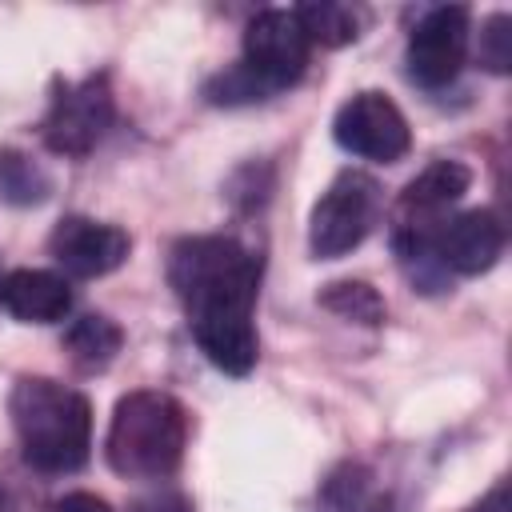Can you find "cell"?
Returning a JSON list of instances; mask_svg holds the SVG:
<instances>
[{"label": "cell", "mask_w": 512, "mask_h": 512, "mask_svg": "<svg viewBox=\"0 0 512 512\" xmlns=\"http://www.w3.org/2000/svg\"><path fill=\"white\" fill-rule=\"evenodd\" d=\"M468 8L460 4H444V8H428L416 28L408 32V76L420 88H448L468 56Z\"/></svg>", "instance_id": "obj_8"}, {"label": "cell", "mask_w": 512, "mask_h": 512, "mask_svg": "<svg viewBox=\"0 0 512 512\" xmlns=\"http://www.w3.org/2000/svg\"><path fill=\"white\" fill-rule=\"evenodd\" d=\"M0 188H4L8 200H40L48 184H44V176L36 172L32 160L8 152V156H0Z\"/></svg>", "instance_id": "obj_19"}, {"label": "cell", "mask_w": 512, "mask_h": 512, "mask_svg": "<svg viewBox=\"0 0 512 512\" xmlns=\"http://www.w3.org/2000/svg\"><path fill=\"white\" fill-rule=\"evenodd\" d=\"M188 444V416L168 392H128L112 408L104 456L124 480H164L176 472Z\"/></svg>", "instance_id": "obj_3"}, {"label": "cell", "mask_w": 512, "mask_h": 512, "mask_svg": "<svg viewBox=\"0 0 512 512\" xmlns=\"http://www.w3.org/2000/svg\"><path fill=\"white\" fill-rule=\"evenodd\" d=\"M112 92L104 76H88L80 84H64L56 88L48 116H44V144L56 156H88L108 124H112Z\"/></svg>", "instance_id": "obj_7"}, {"label": "cell", "mask_w": 512, "mask_h": 512, "mask_svg": "<svg viewBox=\"0 0 512 512\" xmlns=\"http://www.w3.org/2000/svg\"><path fill=\"white\" fill-rule=\"evenodd\" d=\"M324 500L336 508V512H388L392 508V496L384 492V484L376 480L372 468L364 464H340L328 484H324Z\"/></svg>", "instance_id": "obj_14"}, {"label": "cell", "mask_w": 512, "mask_h": 512, "mask_svg": "<svg viewBox=\"0 0 512 512\" xmlns=\"http://www.w3.org/2000/svg\"><path fill=\"white\" fill-rule=\"evenodd\" d=\"M380 216V184L364 172H340L324 196L312 204L308 220V244L320 260H336L364 244Z\"/></svg>", "instance_id": "obj_4"}, {"label": "cell", "mask_w": 512, "mask_h": 512, "mask_svg": "<svg viewBox=\"0 0 512 512\" xmlns=\"http://www.w3.org/2000/svg\"><path fill=\"white\" fill-rule=\"evenodd\" d=\"M204 96L212 100V104H256V100H268L272 92L244 68V64H232L228 72H220V76H212L208 84H204Z\"/></svg>", "instance_id": "obj_17"}, {"label": "cell", "mask_w": 512, "mask_h": 512, "mask_svg": "<svg viewBox=\"0 0 512 512\" xmlns=\"http://www.w3.org/2000/svg\"><path fill=\"white\" fill-rule=\"evenodd\" d=\"M120 344H124L120 324H112V320L100 316V312L72 320V328L64 332V352H68V360H72L80 372H104V368L116 360Z\"/></svg>", "instance_id": "obj_13"}, {"label": "cell", "mask_w": 512, "mask_h": 512, "mask_svg": "<svg viewBox=\"0 0 512 512\" xmlns=\"http://www.w3.org/2000/svg\"><path fill=\"white\" fill-rule=\"evenodd\" d=\"M0 304L24 324H56L72 308V292L48 268H16L0 280Z\"/></svg>", "instance_id": "obj_12"}, {"label": "cell", "mask_w": 512, "mask_h": 512, "mask_svg": "<svg viewBox=\"0 0 512 512\" xmlns=\"http://www.w3.org/2000/svg\"><path fill=\"white\" fill-rule=\"evenodd\" d=\"M0 512H8V496L4 492H0Z\"/></svg>", "instance_id": "obj_23"}, {"label": "cell", "mask_w": 512, "mask_h": 512, "mask_svg": "<svg viewBox=\"0 0 512 512\" xmlns=\"http://www.w3.org/2000/svg\"><path fill=\"white\" fill-rule=\"evenodd\" d=\"M128 248H132V240L124 228L100 224L88 216H64L48 236L52 260L76 280H96V276L116 272L128 260Z\"/></svg>", "instance_id": "obj_9"}, {"label": "cell", "mask_w": 512, "mask_h": 512, "mask_svg": "<svg viewBox=\"0 0 512 512\" xmlns=\"http://www.w3.org/2000/svg\"><path fill=\"white\" fill-rule=\"evenodd\" d=\"M332 136L344 152L376 164H396L412 148V132L404 112L384 92H356L336 108Z\"/></svg>", "instance_id": "obj_6"}, {"label": "cell", "mask_w": 512, "mask_h": 512, "mask_svg": "<svg viewBox=\"0 0 512 512\" xmlns=\"http://www.w3.org/2000/svg\"><path fill=\"white\" fill-rule=\"evenodd\" d=\"M292 12H296V20H300L308 44L344 48V44H352V40L360 36V12L348 8V4H328V0H320V4H300V8H292Z\"/></svg>", "instance_id": "obj_15"}, {"label": "cell", "mask_w": 512, "mask_h": 512, "mask_svg": "<svg viewBox=\"0 0 512 512\" xmlns=\"http://www.w3.org/2000/svg\"><path fill=\"white\" fill-rule=\"evenodd\" d=\"M136 512H192V504L184 496H176V492H160L152 500H140Z\"/></svg>", "instance_id": "obj_21"}, {"label": "cell", "mask_w": 512, "mask_h": 512, "mask_svg": "<svg viewBox=\"0 0 512 512\" xmlns=\"http://www.w3.org/2000/svg\"><path fill=\"white\" fill-rule=\"evenodd\" d=\"M468 512H512V504H508V484L500 480V484H492V492L488 496H480Z\"/></svg>", "instance_id": "obj_22"}, {"label": "cell", "mask_w": 512, "mask_h": 512, "mask_svg": "<svg viewBox=\"0 0 512 512\" xmlns=\"http://www.w3.org/2000/svg\"><path fill=\"white\" fill-rule=\"evenodd\" d=\"M52 512H112V508H108V500H100L92 492H68L52 504Z\"/></svg>", "instance_id": "obj_20"}, {"label": "cell", "mask_w": 512, "mask_h": 512, "mask_svg": "<svg viewBox=\"0 0 512 512\" xmlns=\"http://www.w3.org/2000/svg\"><path fill=\"white\" fill-rule=\"evenodd\" d=\"M316 300H320L328 312L344 316V320H356V324H368V328L384 324V300H380V292H376L372 284H364V280H336V284H324V292H320Z\"/></svg>", "instance_id": "obj_16"}, {"label": "cell", "mask_w": 512, "mask_h": 512, "mask_svg": "<svg viewBox=\"0 0 512 512\" xmlns=\"http://www.w3.org/2000/svg\"><path fill=\"white\" fill-rule=\"evenodd\" d=\"M308 52H312V44L292 8H264L244 28V60L240 64L268 92H284L304 76Z\"/></svg>", "instance_id": "obj_5"}, {"label": "cell", "mask_w": 512, "mask_h": 512, "mask_svg": "<svg viewBox=\"0 0 512 512\" xmlns=\"http://www.w3.org/2000/svg\"><path fill=\"white\" fill-rule=\"evenodd\" d=\"M168 284L208 364L228 376L252 372L260 356L252 324L260 256L236 236H184L168 252Z\"/></svg>", "instance_id": "obj_1"}, {"label": "cell", "mask_w": 512, "mask_h": 512, "mask_svg": "<svg viewBox=\"0 0 512 512\" xmlns=\"http://www.w3.org/2000/svg\"><path fill=\"white\" fill-rule=\"evenodd\" d=\"M8 416L20 436V452L40 472H76L92 448V404L84 392L48 380L20 376L8 396Z\"/></svg>", "instance_id": "obj_2"}, {"label": "cell", "mask_w": 512, "mask_h": 512, "mask_svg": "<svg viewBox=\"0 0 512 512\" xmlns=\"http://www.w3.org/2000/svg\"><path fill=\"white\" fill-rule=\"evenodd\" d=\"M0 280H4V276H0Z\"/></svg>", "instance_id": "obj_24"}, {"label": "cell", "mask_w": 512, "mask_h": 512, "mask_svg": "<svg viewBox=\"0 0 512 512\" xmlns=\"http://www.w3.org/2000/svg\"><path fill=\"white\" fill-rule=\"evenodd\" d=\"M476 56H480V64L488 72H508L512 68V20L504 12H496V16L484 20Z\"/></svg>", "instance_id": "obj_18"}, {"label": "cell", "mask_w": 512, "mask_h": 512, "mask_svg": "<svg viewBox=\"0 0 512 512\" xmlns=\"http://www.w3.org/2000/svg\"><path fill=\"white\" fill-rule=\"evenodd\" d=\"M436 260L444 272L456 276H480L488 272L504 252V224L488 208H468L460 216H448L432 236Z\"/></svg>", "instance_id": "obj_10"}, {"label": "cell", "mask_w": 512, "mask_h": 512, "mask_svg": "<svg viewBox=\"0 0 512 512\" xmlns=\"http://www.w3.org/2000/svg\"><path fill=\"white\" fill-rule=\"evenodd\" d=\"M472 184L468 164L460 160H436L400 192V224L412 232H436L444 224V208H452Z\"/></svg>", "instance_id": "obj_11"}]
</instances>
